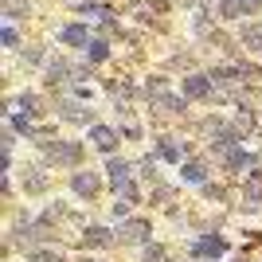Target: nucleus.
<instances>
[{
	"label": "nucleus",
	"mask_w": 262,
	"mask_h": 262,
	"mask_svg": "<svg viewBox=\"0 0 262 262\" xmlns=\"http://www.w3.org/2000/svg\"><path fill=\"white\" fill-rule=\"evenodd\" d=\"M94 141H98V149H114V145H118V133L114 129H106V125H98V129H94Z\"/></svg>",
	"instance_id": "1"
},
{
	"label": "nucleus",
	"mask_w": 262,
	"mask_h": 262,
	"mask_svg": "<svg viewBox=\"0 0 262 262\" xmlns=\"http://www.w3.org/2000/svg\"><path fill=\"white\" fill-rule=\"evenodd\" d=\"M63 43H86V28H78V24L63 28Z\"/></svg>",
	"instance_id": "2"
},
{
	"label": "nucleus",
	"mask_w": 262,
	"mask_h": 262,
	"mask_svg": "<svg viewBox=\"0 0 262 262\" xmlns=\"http://www.w3.org/2000/svg\"><path fill=\"white\" fill-rule=\"evenodd\" d=\"M110 180H114V188H129V168H125V164H114V168H110Z\"/></svg>",
	"instance_id": "3"
},
{
	"label": "nucleus",
	"mask_w": 262,
	"mask_h": 262,
	"mask_svg": "<svg viewBox=\"0 0 262 262\" xmlns=\"http://www.w3.org/2000/svg\"><path fill=\"white\" fill-rule=\"evenodd\" d=\"M184 90L192 94V98H200V94H208V82H204V78H188V82H184Z\"/></svg>",
	"instance_id": "4"
},
{
	"label": "nucleus",
	"mask_w": 262,
	"mask_h": 262,
	"mask_svg": "<svg viewBox=\"0 0 262 262\" xmlns=\"http://www.w3.org/2000/svg\"><path fill=\"white\" fill-rule=\"evenodd\" d=\"M196 254H223V243H200Z\"/></svg>",
	"instance_id": "5"
},
{
	"label": "nucleus",
	"mask_w": 262,
	"mask_h": 262,
	"mask_svg": "<svg viewBox=\"0 0 262 262\" xmlns=\"http://www.w3.org/2000/svg\"><path fill=\"white\" fill-rule=\"evenodd\" d=\"M184 176L188 180H204V168H200V164H184Z\"/></svg>",
	"instance_id": "6"
},
{
	"label": "nucleus",
	"mask_w": 262,
	"mask_h": 262,
	"mask_svg": "<svg viewBox=\"0 0 262 262\" xmlns=\"http://www.w3.org/2000/svg\"><path fill=\"white\" fill-rule=\"evenodd\" d=\"M90 59L98 63V59H106V43H90Z\"/></svg>",
	"instance_id": "7"
},
{
	"label": "nucleus",
	"mask_w": 262,
	"mask_h": 262,
	"mask_svg": "<svg viewBox=\"0 0 262 262\" xmlns=\"http://www.w3.org/2000/svg\"><path fill=\"white\" fill-rule=\"evenodd\" d=\"M247 43H262V28H247Z\"/></svg>",
	"instance_id": "8"
}]
</instances>
